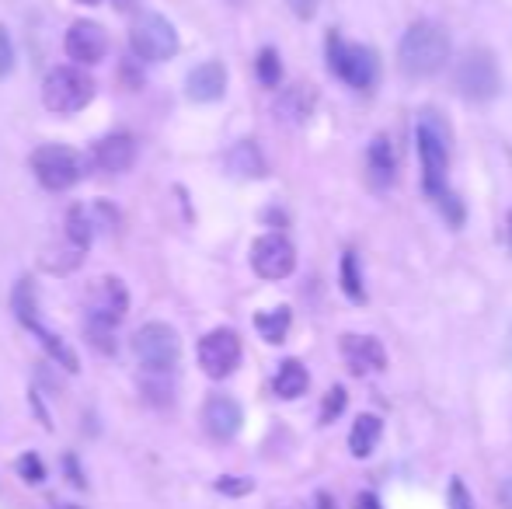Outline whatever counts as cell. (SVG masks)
<instances>
[{
  "label": "cell",
  "mask_w": 512,
  "mask_h": 509,
  "mask_svg": "<svg viewBox=\"0 0 512 509\" xmlns=\"http://www.w3.org/2000/svg\"><path fill=\"white\" fill-rule=\"evenodd\" d=\"M314 88L310 84H293L283 95L276 98V116L283 119L286 126H304L310 116H314Z\"/></svg>",
  "instance_id": "cell-19"
},
{
  "label": "cell",
  "mask_w": 512,
  "mask_h": 509,
  "mask_svg": "<svg viewBox=\"0 0 512 509\" xmlns=\"http://www.w3.org/2000/svg\"><path fill=\"white\" fill-rule=\"evenodd\" d=\"M506 234H509V245H512V210H509V220H506Z\"/></svg>",
  "instance_id": "cell-40"
},
{
  "label": "cell",
  "mask_w": 512,
  "mask_h": 509,
  "mask_svg": "<svg viewBox=\"0 0 512 509\" xmlns=\"http://www.w3.org/2000/svg\"><path fill=\"white\" fill-rule=\"evenodd\" d=\"M84 311L91 325L119 328L129 314V290L119 276H98L84 293Z\"/></svg>",
  "instance_id": "cell-9"
},
{
  "label": "cell",
  "mask_w": 512,
  "mask_h": 509,
  "mask_svg": "<svg viewBox=\"0 0 512 509\" xmlns=\"http://www.w3.org/2000/svg\"><path fill=\"white\" fill-rule=\"evenodd\" d=\"M63 49H67V56L77 63V67H95V63L105 60L108 53V32L105 25H98V21H74L67 32V39H63Z\"/></svg>",
  "instance_id": "cell-12"
},
{
  "label": "cell",
  "mask_w": 512,
  "mask_h": 509,
  "mask_svg": "<svg viewBox=\"0 0 512 509\" xmlns=\"http://www.w3.org/2000/svg\"><path fill=\"white\" fill-rule=\"evenodd\" d=\"M84 332H88V342H91V346L98 349V353L112 356L115 349H119V346H115V339H112V332H115V328H105V325H91V321H88V328H84Z\"/></svg>",
  "instance_id": "cell-30"
},
{
  "label": "cell",
  "mask_w": 512,
  "mask_h": 509,
  "mask_svg": "<svg viewBox=\"0 0 512 509\" xmlns=\"http://www.w3.org/2000/svg\"><path fill=\"white\" fill-rule=\"evenodd\" d=\"M28 332H32L35 339L42 342V349H46V353H49V360H53V363H60V367L67 370V374H77V370H81V360H77V353H74V349H70L67 342L60 339V335H53V332H49V328L42 325V321H39V325H35V328H28Z\"/></svg>",
  "instance_id": "cell-22"
},
{
  "label": "cell",
  "mask_w": 512,
  "mask_h": 509,
  "mask_svg": "<svg viewBox=\"0 0 512 509\" xmlns=\"http://www.w3.org/2000/svg\"><path fill=\"white\" fill-rule=\"evenodd\" d=\"M415 140H418V161H422V189L429 199H436L446 185V171H450V126L439 112H422L415 126Z\"/></svg>",
  "instance_id": "cell-2"
},
{
  "label": "cell",
  "mask_w": 512,
  "mask_h": 509,
  "mask_svg": "<svg viewBox=\"0 0 512 509\" xmlns=\"http://www.w3.org/2000/svg\"><path fill=\"white\" fill-rule=\"evenodd\" d=\"M394 171H398V157L387 136H377L366 150V178H370L373 189H391L394 185Z\"/></svg>",
  "instance_id": "cell-18"
},
{
  "label": "cell",
  "mask_w": 512,
  "mask_h": 509,
  "mask_svg": "<svg viewBox=\"0 0 512 509\" xmlns=\"http://www.w3.org/2000/svg\"><path fill=\"white\" fill-rule=\"evenodd\" d=\"M133 353L140 360V367L147 374H171L178 367V356H182V339L171 325L164 321H147L143 328H136L133 335Z\"/></svg>",
  "instance_id": "cell-6"
},
{
  "label": "cell",
  "mask_w": 512,
  "mask_h": 509,
  "mask_svg": "<svg viewBox=\"0 0 512 509\" xmlns=\"http://www.w3.org/2000/svg\"><path fill=\"white\" fill-rule=\"evenodd\" d=\"M432 203H436L439 210H443V217L450 220L453 227H460V224H464V217H467V206H464V199H460L453 189H443L436 199H432Z\"/></svg>",
  "instance_id": "cell-28"
},
{
  "label": "cell",
  "mask_w": 512,
  "mask_h": 509,
  "mask_svg": "<svg viewBox=\"0 0 512 509\" xmlns=\"http://www.w3.org/2000/svg\"><path fill=\"white\" fill-rule=\"evenodd\" d=\"M14 70V42H11V32L0 25V81Z\"/></svg>",
  "instance_id": "cell-33"
},
{
  "label": "cell",
  "mask_w": 512,
  "mask_h": 509,
  "mask_svg": "<svg viewBox=\"0 0 512 509\" xmlns=\"http://www.w3.org/2000/svg\"><path fill=\"white\" fill-rule=\"evenodd\" d=\"M251 269L255 276L279 283V279L293 276L297 269V248L286 234H262V238L251 245Z\"/></svg>",
  "instance_id": "cell-11"
},
{
  "label": "cell",
  "mask_w": 512,
  "mask_h": 509,
  "mask_svg": "<svg viewBox=\"0 0 512 509\" xmlns=\"http://www.w3.org/2000/svg\"><path fill=\"white\" fill-rule=\"evenodd\" d=\"M63 464H67V471H70V482H74L77 489H84V485H88V482H84L81 468H77V457H67V461H63Z\"/></svg>",
  "instance_id": "cell-36"
},
{
  "label": "cell",
  "mask_w": 512,
  "mask_h": 509,
  "mask_svg": "<svg viewBox=\"0 0 512 509\" xmlns=\"http://www.w3.org/2000/svg\"><path fill=\"white\" fill-rule=\"evenodd\" d=\"M342 290L349 300L363 304L366 300V286H363V272H359V255L356 252H345L342 255Z\"/></svg>",
  "instance_id": "cell-26"
},
{
  "label": "cell",
  "mask_w": 512,
  "mask_h": 509,
  "mask_svg": "<svg viewBox=\"0 0 512 509\" xmlns=\"http://www.w3.org/2000/svg\"><path fill=\"white\" fill-rule=\"evenodd\" d=\"M60 509H84V506H74V503H67V506H60Z\"/></svg>",
  "instance_id": "cell-42"
},
{
  "label": "cell",
  "mask_w": 512,
  "mask_h": 509,
  "mask_svg": "<svg viewBox=\"0 0 512 509\" xmlns=\"http://www.w3.org/2000/svg\"><path fill=\"white\" fill-rule=\"evenodd\" d=\"M338 349H342L345 363H349L352 374H373V370L387 367V353L373 335H342L338 339Z\"/></svg>",
  "instance_id": "cell-16"
},
{
  "label": "cell",
  "mask_w": 512,
  "mask_h": 509,
  "mask_svg": "<svg viewBox=\"0 0 512 509\" xmlns=\"http://www.w3.org/2000/svg\"><path fill=\"white\" fill-rule=\"evenodd\" d=\"M251 489H255L251 478H237V475L216 478V492H220V496H248Z\"/></svg>",
  "instance_id": "cell-31"
},
{
  "label": "cell",
  "mask_w": 512,
  "mask_h": 509,
  "mask_svg": "<svg viewBox=\"0 0 512 509\" xmlns=\"http://www.w3.org/2000/svg\"><path fill=\"white\" fill-rule=\"evenodd\" d=\"M499 503H502V509H512V475L502 482V489H499Z\"/></svg>",
  "instance_id": "cell-37"
},
{
  "label": "cell",
  "mask_w": 512,
  "mask_h": 509,
  "mask_svg": "<svg viewBox=\"0 0 512 509\" xmlns=\"http://www.w3.org/2000/svg\"><path fill=\"white\" fill-rule=\"evenodd\" d=\"M290 325H293L290 307H272V311L255 314V328L262 332V339L269 342V346H279V342H286V335H290Z\"/></svg>",
  "instance_id": "cell-23"
},
{
  "label": "cell",
  "mask_w": 512,
  "mask_h": 509,
  "mask_svg": "<svg viewBox=\"0 0 512 509\" xmlns=\"http://www.w3.org/2000/svg\"><path fill=\"white\" fill-rule=\"evenodd\" d=\"M14 314H18V321L25 328H35L39 325V300H35V290H32V283H28V279H21L18 286H14Z\"/></svg>",
  "instance_id": "cell-25"
},
{
  "label": "cell",
  "mask_w": 512,
  "mask_h": 509,
  "mask_svg": "<svg viewBox=\"0 0 512 509\" xmlns=\"http://www.w3.org/2000/svg\"><path fill=\"white\" fill-rule=\"evenodd\" d=\"M356 509H380V503H377V496L363 492V496H359V506H356Z\"/></svg>",
  "instance_id": "cell-38"
},
{
  "label": "cell",
  "mask_w": 512,
  "mask_h": 509,
  "mask_svg": "<svg viewBox=\"0 0 512 509\" xmlns=\"http://www.w3.org/2000/svg\"><path fill=\"white\" fill-rule=\"evenodd\" d=\"M453 84L457 91L467 98V102H488V98L499 95V63L488 49H471L464 53V60L457 63V74H453Z\"/></svg>",
  "instance_id": "cell-8"
},
{
  "label": "cell",
  "mask_w": 512,
  "mask_h": 509,
  "mask_svg": "<svg viewBox=\"0 0 512 509\" xmlns=\"http://www.w3.org/2000/svg\"><path fill=\"white\" fill-rule=\"evenodd\" d=\"M328 67L338 81L356 91H370L380 77L377 53L370 46H359V42H345L338 32L328 35Z\"/></svg>",
  "instance_id": "cell-4"
},
{
  "label": "cell",
  "mask_w": 512,
  "mask_h": 509,
  "mask_svg": "<svg viewBox=\"0 0 512 509\" xmlns=\"http://www.w3.org/2000/svg\"><path fill=\"white\" fill-rule=\"evenodd\" d=\"M203 426L213 440H234L244 426V412L230 394H209L206 405H203Z\"/></svg>",
  "instance_id": "cell-14"
},
{
  "label": "cell",
  "mask_w": 512,
  "mask_h": 509,
  "mask_svg": "<svg viewBox=\"0 0 512 509\" xmlns=\"http://www.w3.org/2000/svg\"><path fill=\"white\" fill-rule=\"evenodd\" d=\"M342 408H345V387H331L328 401H324V408H321V422H324V426H328V422H335L338 415H342Z\"/></svg>",
  "instance_id": "cell-32"
},
{
  "label": "cell",
  "mask_w": 512,
  "mask_h": 509,
  "mask_svg": "<svg viewBox=\"0 0 512 509\" xmlns=\"http://www.w3.org/2000/svg\"><path fill=\"white\" fill-rule=\"evenodd\" d=\"M223 168H227V175L244 178V182L269 175V164H265V154L255 140H237L227 150V157H223Z\"/></svg>",
  "instance_id": "cell-17"
},
{
  "label": "cell",
  "mask_w": 512,
  "mask_h": 509,
  "mask_svg": "<svg viewBox=\"0 0 512 509\" xmlns=\"http://www.w3.org/2000/svg\"><path fill=\"white\" fill-rule=\"evenodd\" d=\"M91 98H95V81L77 63L53 67L42 81V105L56 116H74V112L88 109Z\"/></svg>",
  "instance_id": "cell-3"
},
{
  "label": "cell",
  "mask_w": 512,
  "mask_h": 509,
  "mask_svg": "<svg viewBox=\"0 0 512 509\" xmlns=\"http://www.w3.org/2000/svg\"><path fill=\"white\" fill-rule=\"evenodd\" d=\"M14 468H18V475L25 478L28 485H42V482H46V464H42L39 454H21Z\"/></svg>",
  "instance_id": "cell-29"
},
{
  "label": "cell",
  "mask_w": 512,
  "mask_h": 509,
  "mask_svg": "<svg viewBox=\"0 0 512 509\" xmlns=\"http://www.w3.org/2000/svg\"><path fill=\"white\" fill-rule=\"evenodd\" d=\"M112 4H115V11H133L136 0H112Z\"/></svg>",
  "instance_id": "cell-39"
},
{
  "label": "cell",
  "mask_w": 512,
  "mask_h": 509,
  "mask_svg": "<svg viewBox=\"0 0 512 509\" xmlns=\"http://www.w3.org/2000/svg\"><path fill=\"white\" fill-rule=\"evenodd\" d=\"M178 32L164 14H154V11H143L133 18L129 25V49H133L136 60L143 63H168L171 56L178 53Z\"/></svg>",
  "instance_id": "cell-5"
},
{
  "label": "cell",
  "mask_w": 512,
  "mask_h": 509,
  "mask_svg": "<svg viewBox=\"0 0 512 509\" xmlns=\"http://www.w3.org/2000/svg\"><path fill=\"white\" fill-rule=\"evenodd\" d=\"M310 387V374L307 367L300 360H283L276 370V377H272V391H276V398L283 401H293L300 398V394H307Z\"/></svg>",
  "instance_id": "cell-20"
},
{
  "label": "cell",
  "mask_w": 512,
  "mask_h": 509,
  "mask_svg": "<svg viewBox=\"0 0 512 509\" xmlns=\"http://www.w3.org/2000/svg\"><path fill=\"white\" fill-rule=\"evenodd\" d=\"M136 161V136L133 133H108L91 147V164L105 175H126Z\"/></svg>",
  "instance_id": "cell-13"
},
{
  "label": "cell",
  "mask_w": 512,
  "mask_h": 509,
  "mask_svg": "<svg viewBox=\"0 0 512 509\" xmlns=\"http://www.w3.org/2000/svg\"><path fill=\"white\" fill-rule=\"evenodd\" d=\"M32 175L39 178L42 189L67 192L84 178V157L74 147L63 143H46L32 154Z\"/></svg>",
  "instance_id": "cell-7"
},
{
  "label": "cell",
  "mask_w": 512,
  "mask_h": 509,
  "mask_svg": "<svg viewBox=\"0 0 512 509\" xmlns=\"http://www.w3.org/2000/svg\"><path fill=\"white\" fill-rule=\"evenodd\" d=\"M380 433H384V422L377 419V415L363 412L352 419V433H349V450L352 457H359V461H366V457L373 454V447H377Z\"/></svg>",
  "instance_id": "cell-21"
},
{
  "label": "cell",
  "mask_w": 512,
  "mask_h": 509,
  "mask_svg": "<svg viewBox=\"0 0 512 509\" xmlns=\"http://www.w3.org/2000/svg\"><path fill=\"white\" fill-rule=\"evenodd\" d=\"M241 356H244V349L234 328H213L196 346L199 367H203V374L213 377V381H227V377L241 367Z\"/></svg>",
  "instance_id": "cell-10"
},
{
  "label": "cell",
  "mask_w": 512,
  "mask_h": 509,
  "mask_svg": "<svg viewBox=\"0 0 512 509\" xmlns=\"http://www.w3.org/2000/svg\"><path fill=\"white\" fill-rule=\"evenodd\" d=\"M185 95L199 105L220 102L227 95V67L220 60H206L199 67H192L189 77H185Z\"/></svg>",
  "instance_id": "cell-15"
},
{
  "label": "cell",
  "mask_w": 512,
  "mask_h": 509,
  "mask_svg": "<svg viewBox=\"0 0 512 509\" xmlns=\"http://www.w3.org/2000/svg\"><path fill=\"white\" fill-rule=\"evenodd\" d=\"M67 241L77 248V252H84V248L95 241V224H91V213L84 210V206H70V213H67Z\"/></svg>",
  "instance_id": "cell-24"
},
{
  "label": "cell",
  "mask_w": 512,
  "mask_h": 509,
  "mask_svg": "<svg viewBox=\"0 0 512 509\" xmlns=\"http://www.w3.org/2000/svg\"><path fill=\"white\" fill-rule=\"evenodd\" d=\"M446 499H450V509H474L471 492H467L464 478H453V482H450V492H446Z\"/></svg>",
  "instance_id": "cell-34"
},
{
  "label": "cell",
  "mask_w": 512,
  "mask_h": 509,
  "mask_svg": "<svg viewBox=\"0 0 512 509\" xmlns=\"http://www.w3.org/2000/svg\"><path fill=\"white\" fill-rule=\"evenodd\" d=\"M286 4H290V11L297 14L300 21H310L317 14V4H321V0H286Z\"/></svg>",
  "instance_id": "cell-35"
},
{
  "label": "cell",
  "mask_w": 512,
  "mask_h": 509,
  "mask_svg": "<svg viewBox=\"0 0 512 509\" xmlns=\"http://www.w3.org/2000/svg\"><path fill=\"white\" fill-rule=\"evenodd\" d=\"M255 74H258V84L262 88H279L283 84V60L272 46H265L255 60Z\"/></svg>",
  "instance_id": "cell-27"
},
{
  "label": "cell",
  "mask_w": 512,
  "mask_h": 509,
  "mask_svg": "<svg viewBox=\"0 0 512 509\" xmlns=\"http://www.w3.org/2000/svg\"><path fill=\"white\" fill-rule=\"evenodd\" d=\"M77 4H88L91 7V4H102V0H77Z\"/></svg>",
  "instance_id": "cell-41"
},
{
  "label": "cell",
  "mask_w": 512,
  "mask_h": 509,
  "mask_svg": "<svg viewBox=\"0 0 512 509\" xmlns=\"http://www.w3.org/2000/svg\"><path fill=\"white\" fill-rule=\"evenodd\" d=\"M398 63L408 77H436L450 63V32L436 21H415L398 42Z\"/></svg>",
  "instance_id": "cell-1"
}]
</instances>
